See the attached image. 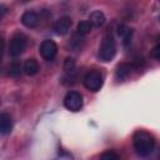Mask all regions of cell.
I'll return each mask as SVG.
<instances>
[{
  "mask_svg": "<svg viewBox=\"0 0 160 160\" xmlns=\"http://www.w3.org/2000/svg\"><path fill=\"white\" fill-rule=\"evenodd\" d=\"M116 55V44L115 40L111 35H106L102 41L101 45L99 48V52H98V58L100 61L102 62H109L111 61Z\"/></svg>",
  "mask_w": 160,
  "mask_h": 160,
  "instance_id": "2",
  "label": "cell"
},
{
  "mask_svg": "<svg viewBox=\"0 0 160 160\" xmlns=\"http://www.w3.org/2000/svg\"><path fill=\"white\" fill-rule=\"evenodd\" d=\"M82 95L78 91H69L64 98V106L74 112L82 108Z\"/></svg>",
  "mask_w": 160,
  "mask_h": 160,
  "instance_id": "5",
  "label": "cell"
},
{
  "mask_svg": "<svg viewBox=\"0 0 160 160\" xmlns=\"http://www.w3.org/2000/svg\"><path fill=\"white\" fill-rule=\"evenodd\" d=\"M105 15L100 10H95L90 14L89 16V22L91 24L92 28H101L105 24Z\"/></svg>",
  "mask_w": 160,
  "mask_h": 160,
  "instance_id": "12",
  "label": "cell"
},
{
  "mask_svg": "<svg viewBox=\"0 0 160 160\" xmlns=\"http://www.w3.org/2000/svg\"><path fill=\"white\" fill-rule=\"evenodd\" d=\"M132 142H134V149L136 154L141 158L149 156L152 152L154 146H155V140L152 135L144 130H139L134 134Z\"/></svg>",
  "mask_w": 160,
  "mask_h": 160,
  "instance_id": "1",
  "label": "cell"
},
{
  "mask_svg": "<svg viewBox=\"0 0 160 160\" xmlns=\"http://www.w3.org/2000/svg\"><path fill=\"white\" fill-rule=\"evenodd\" d=\"M100 160H120V158L114 151H104L100 155Z\"/></svg>",
  "mask_w": 160,
  "mask_h": 160,
  "instance_id": "18",
  "label": "cell"
},
{
  "mask_svg": "<svg viewBox=\"0 0 160 160\" xmlns=\"http://www.w3.org/2000/svg\"><path fill=\"white\" fill-rule=\"evenodd\" d=\"M91 29H92L91 24H90L88 20H82V21H80V22L78 24V26H76V32L84 36V35L89 34V32L91 31Z\"/></svg>",
  "mask_w": 160,
  "mask_h": 160,
  "instance_id": "15",
  "label": "cell"
},
{
  "mask_svg": "<svg viewBox=\"0 0 160 160\" xmlns=\"http://www.w3.org/2000/svg\"><path fill=\"white\" fill-rule=\"evenodd\" d=\"M12 130V120L8 112H0V134L8 135Z\"/></svg>",
  "mask_w": 160,
  "mask_h": 160,
  "instance_id": "10",
  "label": "cell"
},
{
  "mask_svg": "<svg viewBox=\"0 0 160 160\" xmlns=\"http://www.w3.org/2000/svg\"><path fill=\"white\" fill-rule=\"evenodd\" d=\"M64 70L66 72H72L75 70V60L72 58H66L64 62Z\"/></svg>",
  "mask_w": 160,
  "mask_h": 160,
  "instance_id": "17",
  "label": "cell"
},
{
  "mask_svg": "<svg viewBox=\"0 0 160 160\" xmlns=\"http://www.w3.org/2000/svg\"><path fill=\"white\" fill-rule=\"evenodd\" d=\"M40 55L44 58L46 61H52L58 54V45L52 40H44L40 44Z\"/></svg>",
  "mask_w": 160,
  "mask_h": 160,
  "instance_id": "6",
  "label": "cell"
},
{
  "mask_svg": "<svg viewBox=\"0 0 160 160\" xmlns=\"http://www.w3.org/2000/svg\"><path fill=\"white\" fill-rule=\"evenodd\" d=\"M2 52H4V39H2V36H0V65H1Z\"/></svg>",
  "mask_w": 160,
  "mask_h": 160,
  "instance_id": "21",
  "label": "cell"
},
{
  "mask_svg": "<svg viewBox=\"0 0 160 160\" xmlns=\"http://www.w3.org/2000/svg\"><path fill=\"white\" fill-rule=\"evenodd\" d=\"M21 22L24 26L26 28H36L38 24H39V15L35 12V11H25L22 15H21Z\"/></svg>",
  "mask_w": 160,
  "mask_h": 160,
  "instance_id": "9",
  "label": "cell"
},
{
  "mask_svg": "<svg viewBox=\"0 0 160 160\" xmlns=\"http://www.w3.org/2000/svg\"><path fill=\"white\" fill-rule=\"evenodd\" d=\"M132 70H134V65L132 64H130V62H122V64H120L116 68V70H115V78L118 80H124V79H126L132 72Z\"/></svg>",
  "mask_w": 160,
  "mask_h": 160,
  "instance_id": "11",
  "label": "cell"
},
{
  "mask_svg": "<svg viewBox=\"0 0 160 160\" xmlns=\"http://www.w3.org/2000/svg\"><path fill=\"white\" fill-rule=\"evenodd\" d=\"M116 32H118V35L121 38L122 45H124L125 48H128V46L131 44L132 30H131L129 26H126V25H124V24H120V25L118 26V29H116Z\"/></svg>",
  "mask_w": 160,
  "mask_h": 160,
  "instance_id": "8",
  "label": "cell"
},
{
  "mask_svg": "<svg viewBox=\"0 0 160 160\" xmlns=\"http://www.w3.org/2000/svg\"><path fill=\"white\" fill-rule=\"evenodd\" d=\"M159 49H160V46H159V45L156 44V45L154 46V49L151 50V56H152V58H154L155 60H160V55H159L160 50H159Z\"/></svg>",
  "mask_w": 160,
  "mask_h": 160,
  "instance_id": "19",
  "label": "cell"
},
{
  "mask_svg": "<svg viewBox=\"0 0 160 160\" xmlns=\"http://www.w3.org/2000/svg\"><path fill=\"white\" fill-rule=\"evenodd\" d=\"M104 84V76L98 70H90L84 76V86L90 91H98Z\"/></svg>",
  "mask_w": 160,
  "mask_h": 160,
  "instance_id": "4",
  "label": "cell"
},
{
  "mask_svg": "<svg viewBox=\"0 0 160 160\" xmlns=\"http://www.w3.org/2000/svg\"><path fill=\"white\" fill-rule=\"evenodd\" d=\"M6 12H8V8H6L4 4H0V21H1V19L6 15Z\"/></svg>",
  "mask_w": 160,
  "mask_h": 160,
  "instance_id": "20",
  "label": "cell"
},
{
  "mask_svg": "<svg viewBox=\"0 0 160 160\" xmlns=\"http://www.w3.org/2000/svg\"><path fill=\"white\" fill-rule=\"evenodd\" d=\"M71 19L69 16H62L60 19H58L52 26V30L55 31V34L58 35H65L69 32L70 28H71Z\"/></svg>",
  "mask_w": 160,
  "mask_h": 160,
  "instance_id": "7",
  "label": "cell"
},
{
  "mask_svg": "<svg viewBox=\"0 0 160 160\" xmlns=\"http://www.w3.org/2000/svg\"><path fill=\"white\" fill-rule=\"evenodd\" d=\"M84 44H85V38L82 35H80V34L76 32V34H74L71 36V40L69 41V45L68 46L72 51H78V50H81L82 49Z\"/></svg>",
  "mask_w": 160,
  "mask_h": 160,
  "instance_id": "13",
  "label": "cell"
},
{
  "mask_svg": "<svg viewBox=\"0 0 160 160\" xmlns=\"http://www.w3.org/2000/svg\"><path fill=\"white\" fill-rule=\"evenodd\" d=\"M26 45H28L26 36L22 32H15L10 40V44H9V54L12 58L20 56L25 51Z\"/></svg>",
  "mask_w": 160,
  "mask_h": 160,
  "instance_id": "3",
  "label": "cell"
},
{
  "mask_svg": "<svg viewBox=\"0 0 160 160\" xmlns=\"http://www.w3.org/2000/svg\"><path fill=\"white\" fill-rule=\"evenodd\" d=\"M21 70H22L21 64L19 61H12L9 66V75L10 76H19L21 74Z\"/></svg>",
  "mask_w": 160,
  "mask_h": 160,
  "instance_id": "16",
  "label": "cell"
},
{
  "mask_svg": "<svg viewBox=\"0 0 160 160\" xmlns=\"http://www.w3.org/2000/svg\"><path fill=\"white\" fill-rule=\"evenodd\" d=\"M22 70H24V72H25L26 75L32 76V75L38 74V71H39V64H38V61H36L35 59H32V58H31V59H28V60L24 62Z\"/></svg>",
  "mask_w": 160,
  "mask_h": 160,
  "instance_id": "14",
  "label": "cell"
}]
</instances>
